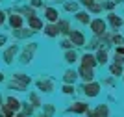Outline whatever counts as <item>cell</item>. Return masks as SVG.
Masks as SVG:
<instances>
[{
  "label": "cell",
  "instance_id": "obj_33",
  "mask_svg": "<svg viewBox=\"0 0 124 117\" xmlns=\"http://www.w3.org/2000/svg\"><path fill=\"white\" fill-rule=\"evenodd\" d=\"M43 106H45V112H46L45 115H48V117H50L52 113H54V106H52V104H43Z\"/></svg>",
  "mask_w": 124,
  "mask_h": 117
},
{
  "label": "cell",
  "instance_id": "obj_19",
  "mask_svg": "<svg viewBox=\"0 0 124 117\" xmlns=\"http://www.w3.org/2000/svg\"><path fill=\"white\" fill-rule=\"evenodd\" d=\"M76 20L82 22V24H89V22H91V17H89L87 11H78L76 13Z\"/></svg>",
  "mask_w": 124,
  "mask_h": 117
},
{
  "label": "cell",
  "instance_id": "obj_9",
  "mask_svg": "<svg viewBox=\"0 0 124 117\" xmlns=\"http://www.w3.org/2000/svg\"><path fill=\"white\" fill-rule=\"evenodd\" d=\"M8 24H9V28L11 30H17V28H22V24H24V22H22V15L21 13H11L9 17H8Z\"/></svg>",
  "mask_w": 124,
  "mask_h": 117
},
{
  "label": "cell",
  "instance_id": "obj_13",
  "mask_svg": "<svg viewBox=\"0 0 124 117\" xmlns=\"http://www.w3.org/2000/svg\"><path fill=\"white\" fill-rule=\"evenodd\" d=\"M43 34H45L46 37H57V36H59V28H57V24H56V22H50V24H46V26H45Z\"/></svg>",
  "mask_w": 124,
  "mask_h": 117
},
{
  "label": "cell",
  "instance_id": "obj_14",
  "mask_svg": "<svg viewBox=\"0 0 124 117\" xmlns=\"http://www.w3.org/2000/svg\"><path fill=\"white\" fill-rule=\"evenodd\" d=\"M45 19H46L48 22H59V13H57V9L46 8V9H45Z\"/></svg>",
  "mask_w": 124,
  "mask_h": 117
},
{
  "label": "cell",
  "instance_id": "obj_1",
  "mask_svg": "<svg viewBox=\"0 0 124 117\" xmlns=\"http://www.w3.org/2000/svg\"><path fill=\"white\" fill-rule=\"evenodd\" d=\"M31 84V78L24 72H15L11 74V82H9V89H15V91H26L28 86Z\"/></svg>",
  "mask_w": 124,
  "mask_h": 117
},
{
  "label": "cell",
  "instance_id": "obj_28",
  "mask_svg": "<svg viewBox=\"0 0 124 117\" xmlns=\"http://www.w3.org/2000/svg\"><path fill=\"white\" fill-rule=\"evenodd\" d=\"M22 113H24V115H31V113H33V106H30V104H28V102H26V104H22Z\"/></svg>",
  "mask_w": 124,
  "mask_h": 117
},
{
  "label": "cell",
  "instance_id": "obj_8",
  "mask_svg": "<svg viewBox=\"0 0 124 117\" xmlns=\"http://www.w3.org/2000/svg\"><path fill=\"white\" fill-rule=\"evenodd\" d=\"M78 76L82 78L83 82H93V80H94V71L91 69V67L80 65V69H78Z\"/></svg>",
  "mask_w": 124,
  "mask_h": 117
},
{
  "label": "cell",
  "instance_id": "obj_29",
  "mask_svg": "<svg viewBox=\"0 0 124 117\" xmlns=\"http://www.w3.org/2000/svg\"><path fill=\"white\" fill-rule=\"evenodd\" d=\"M102 8H104L102 4H94V2H93V4L89 6V11H91V13H100V11H102Z\"/></svg>",
  "mask_w": 124,
  "mask_h": 117
},
{
  "label": "cell",
  "instance_id": "obj_23",
  "mask_svg": "<svg viewBox=\"0 0 124 117\" xmlns=\"http://www.w3.org/2000/svg\"><path fill=\"white\" fill-rule=\"evenodd\" d=\"M56 24H57V28H59V34H69V32L72 30V28L69 26L67 20H61V22H56Z\"/></svg>",
  "mask_w": 124,
  "mask_h": 117
},
{
  "label": "cell",
  "instance_id": "obj_47",
  "mask_svg": "<svg viewBox=\"0 0 124 117\" xmlns=\"http://www.w3.org/2000/svg\"><path fill=\"white\" fill-rule=\"evenodd\" d=\"M100 2H102V0H100Z\"/></svg>",
  "mask_w": 124,
  "mask_h": 117
},
{
  "label": "cell",
  "instance_id": "obj_39",
  "mask_svg": "<svg viewBox=\"0 0 124 117\" xmlns=\"http://www.w3.org/2000/svg\"><path fill=\"white\" fill-rule=\"evenodd\" d=\"M115 52L120 54V56H124V46H117V50H115Z\"/></svg>",
  "mask_w": 124,
  "mask_h": 117
},
{
  "label": "cell",
  "instance_id": "obj_36",
  "mask_svg": "<svg viewBox=\"0 0 124 117\" xmlns=\"http://www.w3.org/2000/svg\"><path fill=\"white\" fill-rule=\"evenodd\" d=\"M2 24H6V11L0 9V26H2Z\"/></svg>",
  "mask_w": 124,
  "mask_h": 117
},
{
  "label": "cell",
  "instance_id": "obj_46",
  "mask_svg": "<svg viewBox=\"0 0 124 117\" xmlns=\"http://www.w3.org/2000/svg\"><path fill=\"white\" fill-rule=\"evenodd\" d=\"M0 2H2V0H0Z\"/></svg>",
  "mask_w": 124,
  "mask_h": 117
},
{
  "label": "cell",
  "instance_id": "obj_26",
  "mask_svg": "<svg viewBox=\"0 0 124 117\" xmlns=\"http://www.w3.org/2000/svg\"><path fill=\"white\" fill-rule=\"evenodd\" d=\"M61 91L65 93V95H74V93H76V89H74V84H65Z\"/></svg>",
  "mask_w": 124,
  "mask_h": 117
},
{
  "label": "cell",
  "instance_id": "obj_18",
  "mask_svg": "<svg viewBox=\"0 0 124 117\" xmlns=\"http://www.w3.org/2000/svg\"><path fill=\"white\" fill-rule=\"evenodd\" d=\"M33 34V30H24V28H17V30H13V36L17 37V39H24V37H28V36H31Z\"/></svg>",
  "mask_w": 124,
  "mask_h": 117
},
{
  "label": "cell",
  "instance_id": "obj_44",
  "mask_svg": "<svg viewBox=\"0 0 124 117\" xmlns=\"http://www.w3.org/2000/svg\"><path fill=\"white\" fill-rule=\"evenodd\" d=\"M39 117H48V115H45V113H41V115H39Z\"/></svg>",
  "mask_w": 124,
  "mask_h": 117
},
{
  "label": "cell",
  "instance_id": "obj_22",
  "mask_svg": "<svg viewBox=\"0 0 124 117\" xmlns=\"http://www.w3.org/2000/svg\"><path fill=\"white\" fill-rule=\"evenodd\" d=\"M96 115H98V117H109V108H108V104H100V106L96 108Z\"/></svg>",
  "mask_w": 124,
  "mask_h": 117
},
{
  "label": "cell",
  "instance_id": "obj_21",
  "mask_svg": "<svg viewBox=\"0 0 124 117\" xmlns=\"http://www.w3.org/2000/svg\"><path fill=\"white\" fill-rule=\"evenodd\" d=\"M65 61H67V63H76L78 61V54L74 50H67L65 52Z\"/></svg>",
  "mask_w": 124,
  "mask_h": 117
},
{
  "label": "cell",
  "instance_id": "obj_34",
  "mask_svg": "<svg viewBox=\"0 0 124 117\" xmlns=\"http://www.w3.org/2000/svg\"><path fill=\"white\" fill-rule=\"evenodd\" d=\"M31 8H43V0H30Z\"/></svg>",
  "mask_w": 124,
  "mask_h": 117
},
{
  "label": "cell",
  "instance_id": "obj_24",
  "mask_svg": "<svg viewBox=\"0 0 124 117\" xmlns=\"http://www.w3.org/2000/svg\"><path fill=\"white\" fill-rule=\"evenodd\" d=\"M109 72H111V76H115V78L122 76V65H115L113 63V65L109 67Z\"/></svg>",
  "mask_w": 124,
  "mask_h": 117
},
{
  "label": "cell",
  "instance_id": "obj_4",
  "mask_svg": "<svg viewBox=\"0 0 124 117\" xmlns=\"http://www.w3.org/2000/svg\"><path fill=\"white\" fill-rule=\"evenodd\" d=\"M17 54H19V45H17V43H15V45H11V46H8V48L4 50V54H2L4 63H6V65H11Z\"/></svg>",
  "mask_w": 124,
  "mask_h": 117
},
{
  "label": "cell",
  "instance_id": "obj_5",
  "mask_svg": "<svg viewBox=\"0 0 124 117\" xmlns=\"http://www.w3.org/2000/svg\"><path fill=\"white\" fill-rule=\"evenodd\" d=\"M89 26H91V32H93L94 36H104L106 34V20H102V19H94V20H91L89 22Z\"/></svg>",
  "mask_w": 124,
  "mask_h": 117
},
{
  "label": "cell",
  "instance_id": "obj_32",
  "mask_svg": "<svg viewBox=\"0 0 124 117\" xmlns=\"http://www.w3.org/2000/svg\"><path fill=\"white\" fill-rule=\"evenodd\" d=\"M65 9H67V11H76L78 4H76V2H67V4H65Z\"/></svg>",
  "mask_w": 124,
  "mask_h": 117
},
{
  "label": "cell",
  "instance_id": "obj_12",
  "mask_svg": "<svg viewBox=\"0 0 124 117\" xmlns=\"http://www.w3.org/2000/svg\"><path fill=\"white\" fill-rule=\"evenodd\" d=\"M108 20H109V24H111V30H115V32H117V30L120 28V26L124 24V22H122V19H120V17L117 15V13H109V15H108Z\"/></svg>",
  "mask_w": 124,
  "mask_h": 117
},
{
  "label": "cell",
  "instance_id": "obj_10",
  "mask_svg": "<svg viewBox=\"0 0 124 117\" xmlns=\"http://www.w3.org/2000/svg\"><path fill=\"white\" fill-rule=\"evenodd\" d=\"M87 110H89V104H85L82 100H78V102H74V104L69 106V112H72V113H85Z\"/></svg>",
  "mask_w": 124,
  "mask_h": 117
},
{
  "label": "cell",
  "instance_id": "obj_45",
  "mask_svg": "<svg viewBox=\"0 0 124 117\" xmlns=\"http://www.w3.org/2000/svg\"><path fill=\"white\" fill-rule=\"evenodd\" d=\"M117 2H124V0H115V4H117Z\"/></svg>",
  "mask_w": 124,
  "mask_h": 117
},
{
  "label": "cell",
  "instance_id": "obj_16",
  "mask_svg": "<svg viewBox=\"0 0 124 117\" xmlns=\"http://www.w3.org/2000/svg\"><path fill=\"white\" fill-rule=\"evenodd\" d=\"M76 78H78V72L72 71V69H67V71L63 72V82H65V84H74Z\"/></svg>",
  "mask_w": 124,
  "mask_h": 117
},
{
  "label": "cell",
  "instance_id": "obj_17",
  "mask_svg": "<svg viewBox=\"0 0 124 117\" xmlns=\"http://www.w3.org/2000/svg\"><path fill=\"white\" fill-rule=\"evenodd\" d=\"M28 26H30V30L37 32V30L43 28V20L39 19V17H30V19H28Z\"/></svg>",
  "mask_w": 124,
  "mask_h": 117
},
{
  "label": "cell",
  "instance_id": "obj_37",
  "mask_svg": "<svg viewBox=\"0 0 124 117\" xmlns=\"http://www.w3.org/2000/svg\"><path fill=\"white\" fill-rule=\"evenodd\" d=\"M61 46H63V48H70V46H72V43H70L69 39H65V41L61 43Z\"/></svg>",
  "mask_w": 124,
  "mask_h": 117
},
{
  "label": "cell",
  "instance_id": "obj_20",
  "mask_svg": "<svg viewBox=\"0 0 124 117\" xmlns=\"http://www.w3.org/2000/svg\"><path fill=\"white\" fill-rule=\"evenodd\" d=\"M94 60H96V63H100V65H106V63H108V52L100 48V50L96 52V56H94Z\"/></svg>",
  "mask_w": 124,
  "mask_h": 117
},
{
  "label": "cell",
  "instance_id": "obj_35",
  "mask_svg": "<svg viewBox=\"0 0 124 117\" xmlns=\"http://www.w3.org/2000/svg\"><path fill=\"white\" fill-rule=\"evenodd\" d=\"M6 43H8V36L0 34V48H2V46H6Z\"/></svg>",
  "mask_w": 124,
  "mask_h": 117
},
{
  "label": "cell",
  "instance_id": "obj_43",
  "mask_svg": "<svg viewBox=\"0 0 124 117\" xmlns=\"http://www.w3.org/2000/svg\"><path fill=\"white\" fill-rule=\"evenodd\" d=\"M2 104H4V100H2V95H0V106H2Z\"/></svg>",
  "mask_w": 124,
  "mask_h": 117
},
{
  "label": "cell",
  "instance_id": "obj_25",
  "mask_svg": "<svg viewBox=\"0 0 124 117\" xmlns=\"http://www.w3.org/2000/svg\"><path fill=\"white\" fill-rule=\"evenodd\" d=\"M30 102H31V106H33V108L43 106V102H41V99H39L37 93H30Z\"/></svg>",
  "mask_w": 124,
  "mask_h": 117
},
{
  "label": "cell",
  "instance_id": "obj_3",
  "mask_svg": "<svg viewBox=\"0 0 124 117\" xmlns=\"http://www.w3.org/2000/svg\"><path fill=\"white\" fill-rule=\"evenodd\" d=\"M82 89H83V93H85L87 97H98L102 86H100V84H96V82L93 80V82H85Z\"/></svg>",
  "mask_w": 124,
  "mask_h": 117
},
{
  "label": "cell",
  "instance_id": "obj_42",
  "mask_svg": "<svg viewBox=\"0 0 124 117\" xmlns=\"http://www.w3.org/2000/svg\"><path fill=\"white\" fill-rule=\"evenodd\" d=\"M4 80H6V76H4V72L0 71V84H2V82H4Z\"/></svg>",
  "mask_w": 124,
  "mask_h": 117
},
{
  "label": "cell",
  "instance_id": "obj_2",
  "mask_svg": "<svg viewBox=\"0 0 124 117\" xmlns=\"http://www.w3.org/2000/svg\"><path fill=\"white\" fill-rule=\"evenodd\" d=\"M35 50H37V43H30V45H28V46L24 48V50H22L21 58H19L22 65H28V63H31V58H33Z\"/></svg>",
  "mask_w": 124,
  "mask_h": 117
},
{
  "label": "cell",
  "instance_id": "obj_30",
  "mask_svg": "<svg viewBox=\"0 0 124 117\" xmlns=\"http://www.w3.org/2000/svg\"><path fill=\"white\" fill-rule=\"evenodd\" d=\"M113 43H115V45H119V46H124V37L120 36V34H115V36H113Z\"/></svg>",
  "mask_w": 124,
  "mask_h": 117
},
{
  "label": "cell",
  "instance_id": "obj_41",
  "mask_svg": "<svg viewBox=\"0 0 124 117\" xmlns=\"http://www.w3.org/2000/svg\"><path fill=\"white\" fill-rule=\"evenodd\" d=\"M13 117H28V115H24V113H22V112H17V113H15V115H13Z\"/></svg>",
  "mask_w": 124,
  "mask_h": 117
},
{
  "label": "cell",
  "instance_id": "obj_11",
  "mask_svg": "<svg viewBox=\"0 0 124 117\" xmlns=\"http://www.w3.org/2000/svg\"><path fill=\"white\" fill-rule=\"evenodd\" d=\"M37 87H39V91H43V93H52L54 91V82L48 80V78H45V80L37 82Z\"/></svg>",
  "mask_w": 124,
  "mask_h": 117
},
{
  "label": "cell",
  "instance_id": "obj_40",
  "mask_svg": "<svg viewBox=\"0 0 124 117\" xmlns=\"http://www.w3.org/2000/svg\"><path fill=\"white\" fill-rule=\"evenodd\" d=\"M85 113H87V117H98V115H96V112H91V110H87Z\"/></svg>",
  "mask_w": 124,
  "mask_h": 117
},
{
  "label": "cell",
  "instance_id": "obj_6",
  "mask_svg": "<svg viewBox=\"0 0 124 117\" xmlns=\"http://www.w3.org/2000/svg\"><path fill=\"white\" fill-rule=\"evenodd\" d=\"M69 41L72 43V46H83L85 45V36L80 30H70L69 32Z\"/></svg>",
  "mask_w": 124,
  "mask_h": 117
},
{
  "label": "cell",
  "instance_id": "obj_31",
  "mask_svg": "<svg viewBox=\"0 0 124 117\" xmlns=\"http://www.w3.org/2000/svg\"><path fill=\"white\" fill-rule=\"evenodd\" d=\"M113 61H115V65H124V56H120V54H117V52H115Z\"/></svg>",
  "mask_w": 124,
  "mask_h": 117
},
{
  "label": "cell",
  "instance_id": "obj_15",
  "mask_svg": "<svg viewBox=\"0 0 124 117\" xmlns=\"http://www.w3.org/2000/svg\"><path fill=\"white\" fill-rule=\"evenodd\" d=\"M82 65L83 67H91V69H94V65H96V60H94L93 54H89V52H85L82 56Z\"/></svg>",
  "mask_w": 124,
  "mask_h": 117
},
{
  "label": "cell",
  "instance_id": "obj_7",
  "mask_svg": "<svg viewBox=\"0 0 124 117\" xmlns=\"http://www.w3.org/2000/svg\"><path fill=\"white\" fill-rule=\"evenodd\" d=\"M4 106L6 108H9L13 113H17V112H21V106H22V102L19 100L17 97H13V95H9V97L4 100Z\"/></svg>",
  "mask_w": 124,
  "mask_h": 117
},
{
  "label": "cell",
  "instance_id": "obj_27",
  "mask_svg": "<svg viewBox=\"0 0 124 117\" xmlns=\"http://www.w3.org/2000/svg\"><path fill=\"white\" fill-rule=\"evenodd\" d=\"M21 13H22L24 17H28V19H30V17H35V11H33V8H22Z\"/></svg>",
  "mask_w": 124,
  "mask_h": 117
},
{
  "label": "cell",
  "instance_id": "obj_38",
  "mask_svg": "<svg viewBox=\"0 0 124 117\" xmlns=\"http://www.w3.org/2000/svg\"><path fill=\"white\" fill-rule=\"evenodd\" d=\"M93 2H94V0H80V4H82V6H87V8L93 4Z\"/></svg>",
  "mask_w": 124,
  "mask_h": 117
}]
</instances>
